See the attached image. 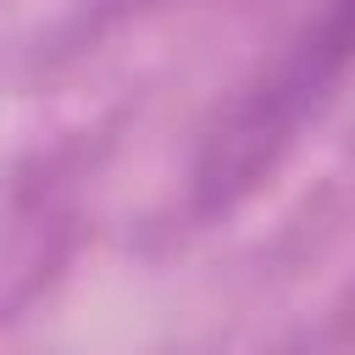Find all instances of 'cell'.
<instances>
[{
  "instance_id": "1",
  "label": "cell",
  "mask_w": 355,
  "mask_h": 355,
  "mask_svg": "<svg viewBox=\"0 0 355 355\" xmlns=\"http://www.w3.org/2000/svg\"><path fill=\"white\" fill-rule=\"evenodd\" d=\"M355 72V0H322L316 17L294 28V39L272 55V67L233 100L222 128L205 139L194 166L200 211H227L244 189H255L277 155L322 116V105Z\"/></svg>"
}]
</instances>
